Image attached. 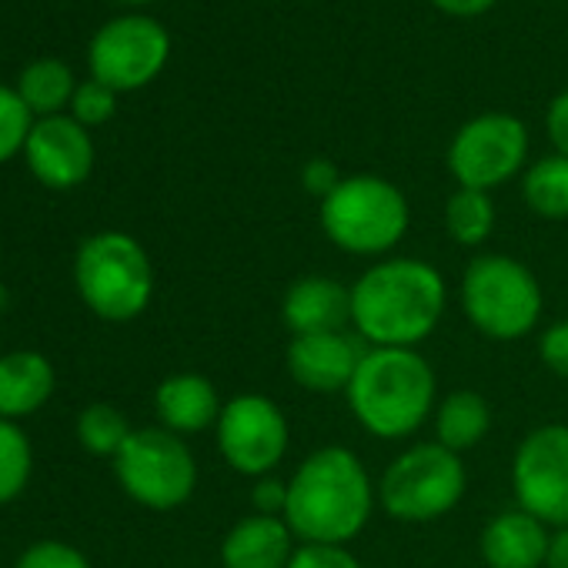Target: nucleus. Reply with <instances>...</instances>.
Segmentation results:
<instances>
[{"mask_svg":"<svg viewBox=\"0 0 568 568\" xmlns=\"http://www.w3.org/2000/svg\"><path fill=\"white\" fill-rule=\"evenodd\" d=\"M214 445L234 475L254 481L274 475L288 455L292 422L274 398L261 392H241L224 402L214 425Z\"/></svg>","mask_w":568,"mask_h":568,"instance_id":"obj_10","label":"nucleus"},{"mask_svg":"<svg viewBox=\"0 0 568 568\" xmlns=\"http://www.w3.org/2000/svg\"><path fill=\"white\" fill-rule=\"evenodd\" d=\"M34 128V114L14 88L0 84V164L24 151L28 134Z\"/></svg>","mask_w":568,"mask_h":568,"instance_id":"obj_26","label":"nucleus"},{"mask_svg":"<svg viewBox=\"0 0 568 568\" xmlns=\"http://www.w3.org/2000/svg\"><path fill=\"white\" fill-rule=\"evenodd\" d=\"M435 442L445 445L455 455H465L478 448L491 432V405L475 388H455L438 398L432 415Z\"/></svg>","mask_w":568,"mask_h":568,"instance_id":"obj_20","label":"nucleus"},{"mask_svg":"<svg viewBox=\"0 0 568 568\" xmlns=\"http://www.w3.org/2000/svg\"><path fill=\"white\" fill-rule=\"evenodd\" d=\"M318 224L342 254L382 261L405 241L412 204L405 191L382 174H345L342 184L318 201Z\"/></svg>","mask_w":568,"mask_h":568,"instance_id":"obj_5","label":"nucleus"},{"mask_svg":"<svg viewBox=\"0 0 568 568\" xmlns=\"http://www.w3.org/2000/svg\"><path fill=\"white\" fill-rule=\"evenodd\" d=\"M111 465L124 495L151 511H174L197 488V458L187 438L161 425L134 428Z\"/></svg>","mask_w":568,"mask_h":568,"instance_id":"obj_8","label":"nucleus"},{"mask_svg":"<svg viewBox=\"0 0 568 568\" xmlns=\"http://www.w3.org/2000/svg\"><path fill=\"white\" fill-rule=\"evenodd\" d=\"M468 491L465 458L445 445L415 442L402 448L378 478V508L402 525H428L452 515Z\"/></svg>","mask_w":568,"mask_h":568,"instance_id":"obj_7","label":"nucleus"},{"mask_svg":"<svg viewBox=\"0 0 568 568\" xmlns=\"http://www.w3.org/2000/svg\"><path fill=\"white\" fill-rule=\"evenodd\" d=\"M545 131H548L555 154L568 158V91L551 98V104L545 111Z\"/></svg>","mask_w":568,"mask_h":568,"instance_id":"obj_33","label":"nucleus"},{"mask_svg":"<svg viewBox=\"0 0 568 568\" xmlns=\"http://www.w3.org/2000/svg\"><path fill=\"white\" fill-rule=\"evenodd\" d=\"M288 568H365L362 558L348 545H315V541H298Z\"/></svg>","mask_w":568,"mask_h":568,"instance_id":"obj_29","label":"nucleus"},{"mask_svg":"<svg viewBox=\"0 0 568 568\" xmlns=\"http://www.w3.org/2000/svg\"><path fill=\"white\" fill-rule=\"evenodd\" d=\"M551 528L511 505L491 515L478 535V555L485 568H545Z\"/></svg>","mask_w":568,"mask_h":568,"instance_id":"obj_16","label":"nucleus"},{"mask_svg":"<svg viewBox=\"0 0 568 568\" xmlns=\"http://www.w3.org/2000/svg\"><path fill=\"white\" fill-rule=\"evenodd\" d=\"M34 471V448L18 422L0 418V505L24 495Z\"/></svg>","mask_w":568,"mask_h":568,"instance_id":"obj_25","label":"nucleus"},{"mask_svg":"<svg viewBox=\"0 0 568 568\" xmlns=\"http://www.w3.org/2000/svg\"><path fill=\"white\" fill-rule=\"evenodd\" d=\"M508 478L518 508L548 528H568V422H545L525 432Z\"/></svg>","mask_w":568,"mask_h":568,"instance_id":"obj_11","label":"nucleus"},{"mask_svg":"<svg viewBox=\"0 0 568 568\" xmlns=\"http://www.w3.org/2000/svg\"><path fill=\"white\" fill-rule=\"evenodd\" d=\"M14 568H91V561L74 545L44 538V541H34L31 548H24Z\"/></svg>","mask_w":568,"mask_h":568,"instance_id":"obj_28","label":"nucleus"},{"mask_svg":"<svg viewBox=\"0 0 568 568\" xmlns=\"http://www.w3.org/2000/svg\"><path fill=\"white\" fill-rule=\"evenodd\" d=\"M521 201L541 221H568V158L545 154L521 174Z\"/></svg>","mask_w":568,"mask_h":568,"instance_id":"obj_22","label":"nucleus"},{"mask_svg":"<svg viewBox=\"0 0 568 568\" xmlns=\"http://www.w3.org/2000/svg\"><path fill=\"white\" fill-rule=\"evenodd\" d=\"M448 312L438 264L412 254L372 261L352 284V332L368 348H418Z\"/></svg>","mask_w":568,"mask_h":568,"instance_id":"obj_1","label":"nucleus"},{"mask_svg":"<svg viewBox=\"0 0 568 568\" xmlns=\"http://www.w3.org/2000/svg\"><path fill=\"white\" fill-rule=\"evenodd\" d=\"M78 84H74V74L64 61L58 58H41V61H31L24 71H21V81H18V94L24 98V104L31 108V114L38 118H51V114H61L64 104H71Z\"/></svg>","mask_w":568,"mask_h":568,"instance_id":"obj_23","label":"nucleus"},{"mask_svg":"<svg viewBox=\"0 0 568 568\" xmlns=\"http://www.w3.org/2000/svg\"><path fill=\"white\" fill-rule=\"evenodd\" d=\"M428 4H432L435 11L448 14V18L468 21V18H481L485 11H491V8H495V0H428Z\"/></svg>","mask_w":568,"mask_h":568,"instance_id":"obj_34","label":"nucleus"},{"mask_svg":"<svg viewBox=\"0 0 568 568\" xmlns=\"http://www.w3.org/2000/svg\"><path fill=\"white\" fill-rule=\"evenodd\" d=\"M54 365L31 348L0 355V418L21 422L41 412L54 395Z\"/></svg>","mask_w":568,"mask_h":568,"instance_id":"obj_19","label":"nucleus"},{"mask_svg":"<svg viewBox=\"0 0 568 568\" xmlns=\"http://www.w3.org/2000/svg\"><path fill=\"white\" fill-rule=\"evenodd\" d=\"M8 305H11V295H8L4 284H0V312H8Z\"/></svg>","mask_w":568,"mask_h":568,"instance_id":"obj_36","label":"nucleus"},{"mask_svg":"<svg viewBox=\"0 0 568 568\" xmlns=\"http://www.w3.org/2000/svg\"><path fill=\"white\" fill-rule=\"evenodd\" d=\"M368 345L355 332L295 335L284 348L288 378L312 395H345Z\"/></svg>","mask_w":568,"mask_h":568,"instance_id":"obj_14","label":"nucleus"},{"mask_svg":"<svg viewBox=\"0 0 568 568\" xmlns=\"http://www.w3.org/2000/svg\"><path fill=\"white\" fill-rule=\"evenodd\" d=\"M342 171H338V164L335 161H328V158H312V161H305V168H302V187L312 194V197H318V201H325L338 184H342Z\"/></svg>","mask_w":568,"mask_h":568,"instance_id":"obj_32","label":"nucleus"},{"mask_svg":"<svg viewBox=\"0 0 568 568\" xmlns=\"http://www.w3.org/2000/svg\"><path fill=\"white\" fill-rule=\"evenodd\" d=\"M298 538L281 515H244L237 518L217 548L221 568H288Z\"/></svg>","mask_w":568,"mask_h":568,"instance_id":"obj_18","label":"nucleus"},{"mask_svg":"<svg viewBox=\"0 0 568 568\" xmlns=\"http://www.w3.org/2000/svg\"><path fill=\"white\" fill-rule=\"evenodd\" d=\"M284 508H288V478H277V475L254 478V485H251V511L284 518Z\"/></svg>","mask_w":568,"mask_h":568,"instance_id":"obj_31","label":"nucleus"},{"mask_svg":"<svg viewBox=\"0 0 568 568\" xmlns=\"http://www.w3.org/2000/svg\"><path fill=\"white\" fill-rule=\"evenodd\" d=\"M465 322L488 342H521L538 332L545 292L538 274L511 254L478 251L458 281Z\"/></svg>","mask_w":568,"mask_h":568,"instance_id":"obj_4","label":"nucleus"},{"mask_svg":"<svg viewBox=\"0 0 568 568\" xmlns=\"http://www.w3.org/2000/svg\"><path fill=\"white\" fill-rule=\"evenodd\" d=\"M345 402L372 438L408 442L435 415L438 375L418 348H368Z\"/></svg>","mask_w":568,"mask_h":568,"instance_id":"obj_3","label":"nucleus"},{"mask_svg":"<svg viewBox=\"0 0 568 568\" xmlns=\"http://www.w3.org/2000/svg\"><path fill=\"white\" fill-rule=\"evenodd\" d=\"M545 568H568V528H551Z\"/></svg>","mask_w":568,"mask_h":568,"instance_id":"obj_35","label":"nucleus"},{"mask_svg":"<svg viewBox=\"0 0 568 568\" xmlns=\"http://www.w3.org/2000/svg\"><path fill=\"white\" fill-rule=\"evenodd\" d=\"M378 508V481L348 445L308 452L288 478L284 521L298 541L352 545Z\"/></svg>","mask_w":568,"mask_h":568,"instance_id":"obj_2","label":"nucleus"},{"mask_svg":"<svg viewBox=\"0 0 568 568\" xmlns=\"http://www.w3.org/2000/svg\"><path fill=\"white\" fill-rule=\"evenodd\" d=\"M221 408H224L221 392L201 372H174V375L161 378V385L154 388L158 425L181 438L214 432Z\"/></svg>","mask_w":568,"mask_h":568,"instance_id":"obj_17","label":"nucleus"},{"mask_svg":"<svg viewBox=\"0 0 568 568\" xmlns=\"http://www.w3.org/2000/svg\"><path fill=\"white\" fill-rule=\"evenodd\" d=\"M528 128L508 111H485L468 118L445 151L448 174L458 187L495 191L511 178H521L528 168Z\"/></svg>","mask_w":568,"mask_h":568,"instance_id":"obj_9","label":"nucleus"},{"mask_svg":"<svg viewBox=\"0 0 568 568\" xmlns=\"http://www.w3.org/2000/svg\"><path fill=\"white\" fill-rule=\"evenodd\" d=\"M131 422L121 408H114L111 402H94L78 415V442L84 452L98 455V458H114L124 442L131 438Z\"/></svg>","mask_w":568,"mask_h":568,"instance_id":"obj_24","label":"nucleus"},{"mask_svg":"<svg viewBox=\"0 0 568 568\" xmlns=\"http://www.w3.org/2000/svg\"><path fill=\"white\" fill-rule=\"evenodd\" d=\"M128 4H151V0H128Z\"/></svg>","mask_w":568,"mask_h":568,"instance_id":"obj_37","label":"nucleus"},{"mask_svg":"<svg viewBox=\"0 0 568 568\" xmlns=\"http://www.w3.org/2000/svg\"><path fill=\"white\" fill-rule=\"evenodd\" d=\"M498 224V211L488 191L455 187L445 201V234L468 251H481Z\"/></svg>","mask_w":568,"mask_h":568,"instance_id":"obj_21","label":"nucleus"},{"mask_svg":"<svg viewBox=\"0 0 568 568\" xmlns=\"http://www.w3.org/2000/svg\"><path fill=\"white\" fill-rule=\"evenodd\" d=\"M74 288L91 315L108 325H128L154 298L151 254L124 231H98L74 254Z\"/></svg>","mask_w":568,"mask_h":568,"instance_id":"obj_6","label":"nucleus"},{"mask_svg":"<svg viewBox=\"0 0 568 568\" xmlns=\"http://www.w3.org/2000/svg\"><path fill=\"white\" fill-rule=\"evenodd\" d=\"M118 111V91H111L108 84L101 81H84L78 84L74 98H71V118L81 121L84 128H98L104 121H111Z\"/></svg>","mask_w":568,"mask_h":568,"instance_id":"obj_27","label":"nucleus"},{"mask_svg":"<svg viewBox=\"0 0 568 568\" xmlns=\"http://www.w3.org/2000/svg\"><path fill=\"white\" fill-rule=\"evenodd\" d=\"M171 54V38L168 31L141 14H128V18H114L108 21L91 48H88V64H91V78L108 84L111 91H138L144 84H151Z\"/></svg>","mask_w":568,"mask_h":568,"instance_id":"obj_12","label":"nucleus"},{"mask_svg":"<svg viewBox=\"0 0 568 568\" xmlns=\"http://www.w3.org/2000/svg\"><path fill=\"white\" fill-rule=\"evenodd\" d=\"M538 362L561 382H568V318H558L538 335Z\"/></svg>","mask_w":568,"mask_h":568,"instance_id":"obj_30","label":"nucleus"},{"mask_svg":"<svg viewBox=\"0 0 568 568\" xmlns=\"http://www.w3.org/2000/svg\"><path fill=\"white\" fill-rule=\"evenodd\" d=\"M24 158L31 174L44 187L71 191L84 184L94 171V141L88 128L71 114H51L34 121L24 144Z\"/></svg>","mask_w":568,"mask_h":568,"instance_id":"obj_13","label":"nucleus"},{"mask_svg":"<svg viewBox=\"0 0 568 568\" xmlns=\"http://www.w3.org/2000/svg\"><path fill=\"white\" fill-rule=\"evenodd\" d=\"M281 322L295 335L352 332V284L328 274H302L281 298Z\"/></svg>","mask_w":568,"mask_h":568,"instance_id":"obj_15","label":"nucleus"}]
</instances>
